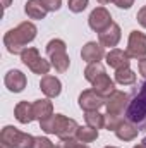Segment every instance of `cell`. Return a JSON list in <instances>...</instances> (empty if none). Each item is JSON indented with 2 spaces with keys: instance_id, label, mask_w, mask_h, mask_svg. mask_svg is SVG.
<instances>
[{
  "instance_id": "1",
  "label": "cell",
  "mask_w": 146,
  "mask_h": 148,
  "mask_svg": "<svg viewBox=\"0 0 146 148\" xmlns=\"http://www.w3.org/2000/svg\"><path fill=\"white\" fill-rule=\"evenodd\" d=\"M36 33H38L36 26L31 21H24V23H21L19 26H16L12 29H9L3 35V45H5L9 53L21 55L28 48V43H31L36 38Z\"/></svg>"
},
{
  "instance_id": "2",
  "label": "cell",
  "mask_w": 146,
  "mask_h": 148,
  "mask_svg": "<svg viewBox=\"0 0 146 148\" xmlns=\"http://www.w3.org/2000/svg\"><path fill=\"white\" fill-rule=\"evenodd\" d=\"M40 127L46 134H57L60 140H69V138H76L79 124L71 117H65L62 114H53L48 119L41 121Z\"/></svg>"
},
{
  "instance_id": "3",
  "label": "cell",
  "mask_w": 146,
  "mask_h": 148,
  "mask_svg": "<svg viewBox=\"0 0 146 148\" xmlns=\"http://www.w3.org/2000/svg\"><path fill=\"white\" fill-rule=\"evenodd\" d=\"M46 55L50 57V64L57 73H65L69 69L71 59L67 55V47L64 40H50L46 43Z\"/></svg>"
},
{
  "instance_id": "4",
  "label": "cell",
  "mask_w": 146,
  "mask_h": 148,
  "mask_svg": "<svg viewBox=\"0 0 146 148\" xmlns=\"http://www.w3.org/2000/svg\"><path fill=\"white\" fill-rule=\"evenodd\" d=\"M35 136L19 131L14 126H5L0 133V141L10 148H33L35 147Z\"/></svg>"
},
{
  "instance_id": "5",
  "label": "cell",
  "mask_w": 146,
  "mask_h": 148,
  "mask_svg": "<svg viewBox=\"0 0 146 148\" xmlns=\"http://www.w3.org/2000/svg\"><path fill=\"white\" fill-rule=\"evenodd\" d=\"M126 117L132 124H139L146 119V81L141 84L136 97L129 102V107L126 110Z\"/></svg>"
},
{
  "instance_id": "6",
  "label": "cell",
  "mask_w": 146,
  "mask_h": 148,
  "mask_svg": "<svg viewBox=\"0 0 146 148\" xmlns=\"http://www.w3.org/2000/svg\"><path fill=\"white\" fill-rule=\"evenodd\" d=\"M21 60H23L24 66H28L29 71H33L35 74H40V76L41 74L46 76V74L50 73V67H52V64L40 55L38 48H35V47H28L21 53Z\"/></svg>"
},
{
  "instance_id": "7",
  "label": "cell",
  "mask_w": 146,
  "mask_h": 148,
  "mask_svg": "<svg viewBox=\"0 0 146 148\" xmlns=\"http://www.w3.org/2000/svg\"><path fill=\"white\" fill-rule=\"evenodd\" d=\"M105 107H107V114L108 115H117L122 117L124 112L129 107V95L124 91H113L110 97L105 98Z\"/></svg>"
},
{
  "instance_id": "8",
  "label": "cell",
  "mask_w": 146,
  "mask_h": 148,
  "mask_svg": "<svg viewBox=\"0 0 146 148\" xmlns=\"http://www.w3.org/2000/svg\"><path fill=\"white\" fill-rule=\"evenodd\" d=\"M126 52H127V55L131 59H138V60L146 59V35L145 33H141L138 29L131 31Z\"/></svg>"
},
{
  "instance_id": "9",
  "label": "cell",
  "mask_w": 146,
  "mask_h": 148,
  "mask_svg": "<svg viewBox=\"0 0 146 148\" xmlns=\"http://www.w3.org/2000/svg\"><path fill=\"white\" fill-rule=\"evenodd\" d=\"M112 23H113V21H112V16H110V12L105 7H96V9H93L91 14H89V17H88L89 28H91L93 31H96V33L105 31Z\"/></svg>"
},
{
  "instance_id": "10",
  "label": "cell",
  "mask_w": 146,
  "mask_h": 148,
  "mask_svg": "<svg viewBox=\"0 0 146 148\" xmlns=\"http://www.w3.org/2000/svg\"><path fill=\"white\" fill-rule=\"evenodd\" d=\"M103 105H105V98L100 97V95H98L96 91H93V90H84V91L79 95V107L84 112L100 110Z\"/></svg>"
},
{
  "instance_id": "11",
  "label": "cell",
  "mask_w": 146,
  "mask_h": 148,
  "mask_svg": "<svg viewBox=\"0 0 146 148\" xmlns=\"http://www.w3.org/2000/svg\"><path fill=\"white\" fill-rule=\"evenodd\" d=\"M3 83H5V86L9 88V91H12V93H21V91L26 88L28 79H26V74L23 73V71H19V69H10L9 73L5 74Z\"/></svg>"
},
{
  "instance_id": "12",
  "label": "cell",
  "mask_w": 146,
  "mask_h": 148,
  "mask_svg": "<svg viewBox=\"0 0 146 148\" xmlns=\"http://www.w3.org/2000/svg\"><path fill=\"white\" fill-rule=\"evenodd\" d=\"M107 53H105V47L98 41H88L84 47H83V50H81V57H83V60L84 62H88V64H93V62H100L103 57H105Z\"/></svg>"
},
{
  "instance_id": "13",
  "label": "cell",
  "mask_w": 146,
  "mask_h": 148,
  "mask_svg": "<svg viewBox=\"0 0 146 148\" xmlns=\"http://www.w3.org/2000/svg\"><path fill=\"white\" fill-rule=\"evenodd\" d=\"M40 90L43 91V95L46 98H57L60 95V91H62V83H60L59 77L46 74L40 81Z\"/></svg>"
},
{
  "instance_id": "14",
  "label": "cell",
  "mask_w": 146,
  "mask_h": 148,
  "mask_svg": "<svg viewBox=\"0 0 146 148\" xmlns=\"http://www.w3.org/2000/svg\"><path fill=\"white\" fill-rule=\"evenodd\" d=\"M105 60L112 69L119 71V69H124V67H129L131 64V57L127 55L126 50H120V48H112L108 53L105 55Z\"/></svg>"
},
{
  "instance_id": "15",
  "label": "cell",
  "mask_w": 146,
  "mask_h": 148,
  "mask_svg": "<svg viewBox=\"0 0 146 148\" xmlns=\"http://www.w3.org/2000/svg\"><path fill=\"white\" fill-rule=\"evenodd\" d=\"M93 91H96L100 97H103V98H107V97H110L113 91H115V81L113 79H110V76L107 73L100 74L93 83Z\"/></svg>"
},
{
  "instance_id": "16",
  "label": "cell",
  "mask_w": 146,
  "mask_h": 148,
  "mask_svg": "<svg viewBox=\"0 0 146 148\" xmlns=\"http://www.w3.org/2000/svg\"><path fill=\"white\" fill-rule=\"evenodd\" d=\"M120 36H122V35H120V26L115 24V23H112L105 31L98 33V41H100L103 47H108L110 50H112V48L117 47V43L120 41Z\"/></svg>"
},
{
  "instance_id": "17",
  "label": "cell",
  "mask_w": 146,
  "mask_h": 148,
  "mask_svg": "<svg viewBox=\"0 0 146 148\" xmlns=\"http://www.w3.org/2000/svg\"><path fill=\"white\" fill-rule=\"evenodd\" d=\"M33 115L35 121L41 122L45 119H48L50 115H53V103L50 102V98H40L33 102Z\"/></svg>"
},
{
  "instance_id": "18",
  "label": "cell",
  "mask_w": 146,
  "mask_h": 148,
  "mask_svg": "<svg viewBox=\"0 0 146 148\" xmlns=\"http://www.w3.org/2000/svg\"><path fill=\"white\" fill-rule=\"evenodd\" d=\"M113 133H115V136L120 141H132L138 136V126L132 124V122H129V121H122Z\"/></svg>"
},
{
  "instance_id": "19",
  "label": "cell",
  "mask_w": 146,
  "mask_h": 148,
  "mask_svg": "<svg viewBox=\"0 0 146 148\" xmlns=\"http://www.w3.org/2000/svg\"><path fill=\"white\" fill-rule=\"evenodd\" d=\"M24 12L28 14L29 19H45L48 14V10L41 0H28L24 5Z\"/></svg>"
},
{
  "instance_id": "20",
  "label": "cell",
  "mask_w": 146,
  "mask_h": 148,
  "mask_svg": "<svg viewBox=\"0 0 146 148\" xmlns=\"http://www.w3.org/2000/svg\"><path fill=\"white\" fill-rule=\"evenodd\" d=\"M14 115L21 124H29L31 121H35L33 115V103L29 102H19L14 109Z\"/></svg>"
},
{
  "instance_id": "21",
  "label": "cell",
  "mask_w": 146,
  "mask_h": 148,
  "mask_svg": "<svg viewBox=\"0 0 146 148\" xmlns=\"http://www.w3.org/2000/svg\"><path fill=\"white\" fill-rule=\"evenodd\" d=\"M76 138L83 143H93L95 140H98V129L91 127V126H79L77 127V133H76Z\"/></svg>"
},
{
  "instance_id": "22",
  "label": "cell",
  "mask_w": 146,
  "mask_h": 148,
  "mask_svg": "<svg viewBox=\"0 0 146 148\" xmlns=\"http://www.w3.org/2000/svg\"><path fill=\"white\" fill-rule=\"evenodd\" d=\"M115 83L124 84V86L134 84V83H136V73H134L131 67L119 69V71H115Z\"/></svg>"
},
{
  "instance_id": "23",
  "label": "cell",
  "mask_w": 146,
  "mask_h": 148,
  "mask_svg": "<svg viewBox=\"0 0 146 148\" xmlns=\"http://www.w3.org/2000/svg\"><path fill=\"white\" fill-rule=\"evenodd\" d=\"M84 119H86V124L91 126V127H95V129L105 127V114H100L98 110L84 112Z\"/></svg>"
},
{
  "instance_id": "24",
  "label": "cell",
  "mask_w": 146,
  "mask_h": 148,
  "mask_svg": "<svg viewBox=\"0 0 146 148\" xmlns=\"http://www.w3.org/2000/svg\"><path fill=\"white\" fill-rule=\"evenodd\" d=\"M103 73H105V67L102 66V62H93V64H88V67L84 69V77H86V81L93 83L100 74Z\"/></svg>"
},
{
  "instance_id": "25",
  "label": "cell",
  "mask_w": 146,
  "mask_h": 148,
  "mask_svg": "<svg viewBox=\"0 0 146 148\" xmlns=\"http://www.w3.org/2000/svg\"><path fill=\"white\" fill-rule=\"evenodd\" d=\"M57 148H89L86 143L79 141L77 138H69V140H60Z\"/></svg>"
},
{
  "instance_id": "26",
  "label": "cell",
  "mask_w": 146,
  "mask_h": 148,
  "mask_svg": "<svg viewBox=\"0 0 146 148\" xmlns=\"http://www.w3.org/2000/svg\"><path fill=\"white\" fill-rule=\"evenodd\" d=\"M122 121H124L122 117H117V115H108V114H105V129H108V131H115Z\"/></svg>"
},
{
  "instance_id": "27",
  "label": "cell",
  "mask_w": 146,
  "mask_h": 148,
  "mask_svg": "<svg viewBox=\"0 0 146 148\" xmlns=\"http://www.w3.org/2000/svg\"><path fill=\"white\" fill-rule=\"evenodd\" d=\"M88 2L89 0H69V10L74 14H79L88 7Z\"/></svg>"
},
{
  "instance_id": "28",
  "label": "cell",
  "mask_w": 146,
  "mask_h": 148,
  "mask_svg": "<svg viewBox=\"0 0 146 148\" xmlns=\"http://www.w3.org/2000/svg\"><path fill=\"white\" fill-rule=\"evenodd\" d=\"M33 148H57L46 136H36L35 140V147Z\"/></svg>"
},
{
  "instance_id": "29",
  "label": "cell",
  "mask_w": 146,
  "mask_h": 148,
  "mask_svg": "<svg viewBox=\"0 0 146 148\" xmlns=\"http://www.w3.org/2000/svg\"><path fill=\"white\" fill-rule=\"evenodd\" d=\"M41 2H43V5L46 7L48 12H55L62 7V0H41Z\"/></svg>"
},
{
  "instance_id": "30",
  "label": "cell",
  "mask_w": 146,
  "mask_h": 148,
  "mask_svg": "<svg viewBox=\"0 0 146 148\" xmlns=\"http://www.w3.org/2000/svg\"><path fill=\"white\" fill-rule=\"evenodd\" d=\"M119 9H131L132 7V3H134V0H112Z\"/></svg>"
},
{
  "instance_id": "31",
  "label": "cell",
  "mask_w": 146,
  "mask_h": 148,
  "mask_svg": "<svg viewBox=\"0 0 146 148\" xmlns=\"http://www.w3.org/2000/svg\"><path fill=\"white\" fill-rule=\"evenodd\" d=\"M136 19H138V23H139V24H141V26L146 29V5L141 9V10H139V12H138Z\"/></svg>"
},
{
  "instance_id": "32",
  "label": "cell",
  "mask_w": 146,
  "mask_h": 148,
  "mask_svg": "<svg viewBox=\"0 0 146 148\" xmlns=\"http://www.w3.org/2000/svg\"><path fill=\"white\" fill-rule=\"evenodd\" d=\"M138 67H139V74H141L143 77H146V59H141V60H139Z\"/></svg>"
},
{
  "instance_id": "33",
  "label": "cell",
  "mask_w": 146,
  "mask_h": 148,
  "mask_svg": "<svg viewBox=\"0 0 146 148\" xmlns=\"http://www.w3.org/2000/svg\"><path fill=\"white\" fill-rule=\"evenodd\" d=\"M10 2H12V0H2V5H3V9H7V7L10 5Z\"/></svg>"
},
{
  "instance_id": "34",
  "label": "cell",
  "mask_w": 146,
  "mask_h": 148,
  "mask_svg": "<svg viewBox=\"0 0 146 148\" xmlns=\"http://www.w3.org/2000/svg\"><path fill=\"white\" fill-rule=\"evenodd\" d=\"M96 2H98V3H102V5H107V3L112 2V0H96Z\"/></svg>"
},
{
  "instance_id": "35",
  "label": "cell",
  "mask_w": 146,
  "mask_h": 148,
  "mask_svg": "<svg viewBox=\"0 0 146 148\" xmlns=\"http://www.w3.org/2000/svg\"><path fill=\"white\" fill-rule=\"evenodd\" d=\"M134 148H146V145H145V143H139V145H136Z\"/></svg>"
},
{
  "instance_id": "36",
  "label": "cell",
  "mask_w": 146,
  "mask_h": 148,
  "mask_svg": "<svg viewBox=\"0 0 146 148\" xmlns=\"http://www.w3.org/2000/svg\"><path fill=\"white\" fill-rule=\"evenodd\" d=\"M0 148H10V147H7V145H3V143H0Z\"/></svg>"
},
{
  "instance_id": "37",
  "label": "cell",
  "mask_w": 146,
  "mask_h": 148,
  "mask_svg": "<svg viewBox=\"0 0 146 148\" xmlns=\"http://www.w3.org/2000/svg\"><path fill=\"white\" fill-rule=\"evenodd\" d=\"M105 148H117V147H105Z\"/></svg>"
},
{
  "instance_id": "38",
  "label": "cell",
  "mask_w": 146,
  "mask_h": 148,
  "mask_svg": "<svg viewBox=\"0 0 146 148\" xmlns=\"http://www.w3.org/2000/svg\"><path fill=\"white\" fill-rule=\"evenodd\" d=\"M143 143H145V145H146V138H145V141H143Z\"/></svg>"
}]
</instances>
